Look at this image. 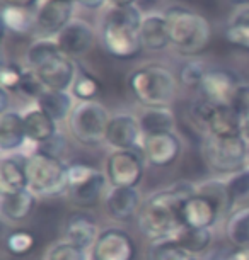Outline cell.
I'll use <instances>...</instances> for the list:
<instances>
[{
  "label": "cell",
  "mask_w": 249,
  "mask_h": 260,
  "mask_svg": "<svg viewBox=\"0 0 249 260\" xmlns=\"http://www.w3.org/2000/svg\"><path fill=\"white\" fill-rule=\"evenodd\" d=\"M195 192L197 187L193 184L181 180L145 199L136 214V224L142 235L150 242L173 238L174 233L183 226V203Z\"/></svg>",
  "instance_id": "6da1fadb"
},
{
  "label": "cell",
  "mask_w": 249,
  "mask_h": 260,
  "mask_svg": "<svg viewBox=\"0 0 249 260\" xmlns=\"http://www.w3.org/2000/svg\"><path fill=\"white\" fill-rule=\"evenodd\" d=\"M144 16L139 4L109 6L101 21V45L109 56L116 60H133L144 51L140 39Z\"/></svg>",
  "instance_id": "7a4b0ae2"
},
{
  "label": "cell",
  "mask_w": 249,
  "mask_h": 260,
  "mask_svg": "<svg viewBox=\"0 0 249 260\" xmlns=\"http://www.w3.org/2000/svg\"><path fill=\"white\" fill-rule=\"evenodd\" d=\"M171 46L183 56H197L212 39L210 22L202 14L184 6H169L164 11Z\"/></svg>",
  "instance_id": "3957f363"
},
{
  "label": "cell",
  "mask_w": 249,
  "mask_h": 260,
  "mask_svg": "<svg viewBox=\"0 0 249 260\" xmlns=\"http://www.w3.org/2000/svg\"><path fill=\"white\" fill-rule=\"evenodd\" d=\"M128 89L144 107H168L178 92V78L168 67L149 63L130 73Z\"/></svg>",
  "instance_id": "277c9868"
},
{
  "label": "cell",
  "mask_w": 249,
  "mask_h": 260,
  "mask_svg": "<svg viewBox=\"0 0 249 260\" xmlns=\"http://www.w3.org/2000/svg\"><path fill=\"white\" fill-rule=\"evenodd\" d=\"M27 185L41 198H58L68 192V165L62 158L34 151L27 158Z\"/></svg>",
  "instance_id": "5b68a950"
},
{
  "label": "cell",
  "mask_w": 249,
  "mask_h": 260,
  "mask_svg": "<svg viewBox=\"0 0 249 260\" xmlns=\"http://www.w3.org/2000/svg\"><path fill=\"white\" fill-rule=\"evenodd\" d=\"M203 156L213 172L232 175L247 167L249 141L242 135L227 138L208 136L203 143Z\"/></svg>",
  "instance_id": "8992f818"
},
{
  "label": "cell",
  "mask_w": 249,
  "mask_h": 260,
  "mask_svg": "<svg viewBox=\"0 0 249 260\" xmlns=\"http://www.w3.org/2000/svg\"><path fill=\"white\" fill-rule=\"evenodd\" d=\"M109 121V111L96 101L79 102L68 117L72 136L84 146H97L104 143Z\"/></svg>",
  "instance_id": "52a82bcc"
},
{
  "label": "cell",
  "mask_w": 249,
  "mask_h": 260,
  "mask_svg": "<svg viewBox=\"0 0 249 260\" xmlns=\"http://www.w3.org/2000/svg\"><path fill=\"white\" fill-rule=\"evenodd\" d=\"M108 177L89 164L74 161L68 165V196L80 208H92L104 194Z\"/></svg>",
  "instance_id": "ba28073f"
},
{
  "label": "cell",
  "mask_w": 249,
  "mask_h": 260,
  "mask_svg": "<svg viewBox=\"0 0 249 260\" xmlns=\"http://www.w3.org/2000/svg\"><path fill=\"white\" fill-rule=\"evenodd\" d=\"M145 156L135 150H115L106 160L111 187H136L145 174Z\"/></svg>",
  "instance_id": "9c48e42d"
},
{
  "label": "cell",
  "mask_w": 249,
  "mask_h": 260,
  "mask_svg": "<svg viewBox=\"0 0 249 260\" xmlns=\"http://www.w3.org/2000/svg\"><path fill=\"white\" fill-rule=\"evenodd\" d=\"M241 83V77L231 68H210L205 73L198 92L202 99L213 106H231L232 97Z\"/></svg>",
  "instance_id": "30bf717a"
},
{
  "label": "cell",
  "mask_w": 249,
  "mask_h": 260,
  "mask_svg": "<svg viewBox=\"0 0 249 260\" xmlns=\"http://www.w3.org/2000/svg\"><path fill=\"white\" fill-rule=\"evenodd\" d=\"M136 247L125 230L106 228L91 248V260H133Z\"/></svg>",
  "instance_id": "8fae6325"
},
{
  "label": "cell",
  "mask_w": 249,
  "mask_h": 260,
  "mask_svg": "<svg viewBox=\"0 0 249 260\" xmlns=\"http://www.w3.org/2000/svg\"><path fill=\"white\" fill-rule=\"evenodd\" d=\"M75 4L58 2V0H41L36 7V29L38 38L55 39L68 22L74 19Z\"/></svg>",
  "instance_id": "7c38bea8"
},
{
  "label": "cell",
  "mask_w": 249,
  "mask_h": 260,
  "mask_svg": "<svg viewBox=\"0 0 249 260\" xmlns=\"http://www.w3.org/2000/svg\"><path fill=\"white\" fill-rule=\"evenodd\" d=\"M142 140H144V133H142L139 117L130 112H118L111 116L104 143L113 146L115 150H135L142 145Z\"/></svg>",
  "instance_id": "4fadbf2b"
},
{
  "label": "cell",
  "mask_w": 249,
  "mask_h": 260,
  "mask_svg": "<svg viewBox=\"0 0 249 260\" xmlns=\"http://www.w3.org/2000/svg\"><path fill=\"white\" fill-rule=\"evenodd\" d=\"M55 39L63 55L75 60L84 56L92 48L96 41V31L84 19L74 17Z\"/></svg>",
  "instance_id": "5bb4252c"
},
{
  "label": "cell",
  "mask_w": 249,
  "mask_h": 260,
  "mask_svg": "<svg viewBox=\"0 0 249 260\" xmlns=\"http://www.w3.org/2000/svg\"><path fill=\"white\" fill-rule=\"evenodd\" d=\"M140 146H142V155L154 167L173 165L183 151V143L174 131L173 133L144 136Z\"/></svg>",
  "instance_id": "9a60e30c"
},
{
  "label": "cell",
  "mask_w": 249,
  "mask_h": 260,
  "mask_svg": "<svg viewBox=\"0 0 249 260\" xmlns=\"http://www.w3.org/2000/svg\"><path fill=\"white\" fill-rule=\"evenodd\" d=\"M34 72L41 78L46 90L68 92L72 89V85H74V80L77 77L79 68L75 67V61L72 60V58H68L67 55L60 53L58 56L51 58L50 61H46L45 65Z\"/></svg>",
  "instance_id": "2e32d148"
},
{
  "label": "cell",
  "mask_w": 249,
  "mask_h": 260,
  "mask_svg": "<svg viewBox=\"0 0 249 260\" xmlns=\"http://www.w3.org/2000/svg\"><path fill=\"white\" fill-rule=\"evenodd\" d=\"M222 213L218 206L198 190L184 201L181 208L183 224L193 228H212Z\"/></svg>",
  "instance_id": "e0dca14e"
},
{
  "label": "cell",
  "mask_w": 249,
  "mask_h": 260,
  "mask_svg": "<svg viewBox=\"0 0 249 260\" xmlns=\"http://www.w3.org/2000/svg\"><path fill=\"white\" fill-rule=\"evenodd\" d=\"M142 204V194L136 187H111L104 196L106 211L115 221L133 219Z\"/></svg>",
  "instance_id": "ac0fdd59"
},
{
  "label": "cell",
  "mask_w": 249,
  "mask_h": 260,
  "mask_svg": "<svg viewBox=\"0 0 249 260\" xmlns=\"http://www.w3.org/2000/svg\"><path fill=\"white\" fill-rule=\"evenodd\" d=\"M27 153L6 155L0 161V192H16L29 189L27 185Z\"/></svg>",
  "instance_id": "d6986e66"
},
{
  "label": "cell",
  "mask_w": 249,
  "mask_h": 260,
  "mask_svg": "<svg viewBox=\"0 0 249 260\" xmlns=\"http://www.w3.org/2000/svg\"><path fill=\"white\" fill-rule=\"evenodd\" d=\"M27 143L22 112L9 109L0 114V150L2 153H17Z\"/></svg>",
  "instance_id": "ffe728a7"
},
{
  "label": "cell",
  "mask_w": 249,
  "mask_h": 260,
  "mask_svg": "<svg viewBox=\"0 0 249 260\" xmlns=\"http://www.w3.org/2000/svg\"><path fill=\"white\" fill-rule=\"evenodd\" d=\"M38 196L31 189L0 192V214L9 223H22L33 214Z\"/></svg>",
  "instance_id": "44dd1931"
},
{
  "label": "cell",
  "mask_w": 249,
  "mask_h": 260,
  "mask_svg": "<svg viewBox=\"0 0 249 260\" xmlns=\"http://www.w3.org/2000/svg\"><path fill=\"white\" fill-rule=\"evenodd\" d=\"M242 116L232 109V106H213L205 121V129L208 136L215 138H227L241 133Z\"/></svg>",
  "instance_id": "7402d4cb"
},
{
  "label": "cell",
  "mask_w": 249,
  "mask_h": 260,
  "mask_svg": "<svg viewBox=\"0 0 249 260\" xmlns=\"http://www.w3.org/2000/svg\"><path fill=\"white\" fill-rule=\"evenodd\" d=\"M140 39L144 50L149 51H162L171 45L164 12L145 14L140 26Z\"/></svg>",
  "instance_id": "603a6c76"
},
{
  "label": "cell",
  "mask_w": 249,
  "mask_h": 260,
  "mask_svg": "<svg viewBox=\"0 0 249 260\" xmlns=\"http://www.w3.org/2000/svg\"><path fill=\"white\" fill-rule=\"evenodd\" d=\"M101 232H97V223L91 214L79 213L68 219L65 226V242L75 245L82 250L92 248Z\"/></svg>",
  "instance_id": "cb8c5ba5"
},
{
  "label": "cell",
  "mask_w": 249,
  "mask_h": 260,
  "mask_svg": "<svg viewBox=\"0 0 249 260\" xmlns=\"http://www.w3.org/2000/svg\"><path fill=\"white\" fill-rule=\"evenodd\" d=\"M22 117L27 141H31L36 146L43 143V141L50 140L55 133H58L57 122L48 114H45L38 106L22 111Z\"/></svg>",
  "instance_id": "d4e9b609"
},
{
  "label": "cell",
  "mask_w": 249,
  "mask_h": 260,
  "mask_svg": "<svg viewBox=\"0 0 249 260\" xmlns=\"http://www.w3.org/2000/svg\"><path fill=\"white\" fill-rule=\"evenodd\" d=\"M139 122L144 136L173 133L176 126L174 114L169 107H144L139 116Z\"/></svg>",
  "instance_id": "484cf974"
},
{
  "label": "cell",
  "mask_w": 249,
  "mask_h": 260,
  "mask_svg": "<svg viewBox=\"0 0 249 260\" xmlns=\"http://www.w3.org/2000/svg\"><path fill=\"white\" fill-rule=\"evenodd\" d=\"M36 106L51 117L55 122L65 121L70 117L74 111V95L68 92L60 90H45L40 99L36 101Z\"/></svg>",
  "instance_id": "4316f807"
},
{
  "label": "cell",
  "mask_w": 249,
  "mask_h": 260,
  "mask_svg": "<svg viewBox=\"0 0 249 260\" xmlns=\"http://www.w3.org/2000/svg\"><path fill=\"white\" fill-rule=\"evenodd\" d=\"M2 26L7 32L26 36L36 29V11L27 7L2 6Z\"/></svg>",
  "instance_id": "83f0119b"
},
{
  "label": "cell",
  "mask_w": 249,
  "mask_h": 260,
  "mask_svg": "<svg viewBox=\"0 0 249 260\" xmlns=\"http://www.w3.org/2000/svg\"><path fill=\"white\" fill-rule=\"evenodd\" d=\"M176 245H179L186 252L197 255L207 252L208 247L212 245L213 235L210 228H193L183 224L178 232L174 233V237L171 238Z\"/></svg>",
  "instance_id": "f1b7e54d"
},
{
  "label": "cell",
  "mask_w": 249,
  "mask_h": 260,
  "mask_svg": "<svg viewBox=\"0 0 249 260\" xmlns=\"http://www.w3.org/2000/svg\"><path fill=\"white\" fill-rule=\"evenodd\" d=\"M62 53L60 46H58L57 39L48 38H36L31 45L27 46L26 53H24V65L27 70H38L40 67L50 61L51 58L58 56Z\"/></svg>",
  "instance_id": "f546056e"
},
{
  "label": "cell",
  "mask_w": 249,
  "mask_h": 260,
  "mask_svg": "<svg viewBox=\"0 0 249 260\" xmlns=\"http://www.w3.org/2000/svg\"><path fill=\"white\" fill-rule=\"evenodd\" d=\"M226 235L236 248L249 247V206L232 211L226 224Z\"/></svg>",
  "instance_id": "4dcf8cb0"
},
{
  "label": "cell",
  "mask_w": 249,
  "mask_h": 260,
  "mask_svg": "<svg viewBox=\"0 0 249 260\" xmlns=\"http://www.w3.org/2000/svg\"><path fill=\"white\" fill-rule=\"evenodd\" d=\"M101 89L102 85L99 78L92 75L91 72H87L86 68H79L70 92L80 102H89V101H96V97L101 94Z\"/></svg>",
  "instance_id": "1f68e13d"
},
{
  "label": "cell",
  "mask_w": 249,
  "mask_h": 260,
  "mask_svg": "<svg viewBox=\"0 0 249 260\" xmlns=\"http://www.w3.org/2000/svg\"><path fill=\"white\" fill-rule=\"evenodd\" d=\"M197 190L205 196H208V198L218 206L222 214H231V208L234 203H232L231 196H229L226 180H217V179L207 180V182L200 184Z\"/></svg>",
  "instance_id": "d6a6232c"
},
{
  "label": "cell",
  "mask_w": 249,
  "mask_h": 260,
  "mask_svg": "<svg viewBox=\"0 0 249 260\" xmlns=\"http://www.w3.org/2000/svg\"><path fill=\"white\" fill-rule=\"evenodd\" d=\"M150 260H198L197 255L186 252L179 245H176L173 240H160V242H152L149 252Z\"/></svg>",
  "instance_id": "836d02e7"
},
{
  "label": "cell",
  "mask_w": 249,
  "mask_h": 260,
  "mask_svg": "<svg viewBox=\"0 0 249 260\" xmlns=\"http://www.w3.org/2000/svg\"><path fill=\"white\" fill-rule=\"evenodd\" d=\"M36 247V237L29 230H12L6 238L7 252L14 257H26Z\"/></svg>",
  "instance_id": "e575fe53"
},
{
  "label": "cell",
  "mask_w": 249,
  "mask_h": 260,
  "mask_svg": "<svg viewBox=\"0 0 249 260\" xmlns=\"http://www.w3.org/2000/svg\"><path fill=\"white\" fill-rule=\"evenodd\" d=\"M207 73V68H205V63L202 60H195V58H189V60L184 63L179 70V82L183 83L188 89H200L202 85V80Z\"/></svg>",
  "instance_id": "d590c367"
},
{
  "label": "cell",
  "mask_w": 249,
  "mask_h": 260,
  "mask_svg": "<svg viewBox=\"0 0 249 260\" xmlns=\"http://www.w3.org/2000/svg\"><path fill=\"white\" fill-rule=\"evenodd\" d=\"M45 90H46V87L43 85L41 78L36 75V72L27 70V68H26V72H24L21 82H19V85L16 89V94H19V95L24 97V99H27V101L36 102Z\"/></svg>",
  "instance_id": "8d00e7d4"
},
{
  "label": "cell",
  "mask_w": 249,
  "mask_h": 260,
  "mask_svg": "<svg viewBox=\"0 0 249 260\" xmlns=\"http://www.w3.org/2000/svg\"><path fill=\"white\" fill-rule=\"evenodd\" d=\"M226 184H227V190H229V196H231L232 203L247 199L249 198V165L246 169L229 175Z\"/></svg>",
  "instance_id": "74e56055"
},
{
  "label": "cell",
  "mask_w": 249,
  "mask_h": 260,
  "mask_svg": "<svg viewBox=\"0 0 249 260\" xmlns=\"http://www.w3.org/2000/svg\"><path fill=\"white\" fill-rule=\"evenodd\" d=\"M224 38L229 45L239 50L249 51V26L247 24H237V22H227L224 29Z\"/></svg>",
  "instance_id": "f35d334b"
},
{
  "label": "cell",
  "mask_w": 249,
  "mask_h": 260,
  "mask_svg": "<svg viewBox=\"0 0 249 260\" xmlns=\"http://www.w3.org/2000/svg\"><path fill=\"white\" fill-rule=\"evenodd\" d=\"M26 72V68H22L16 61H4L2 70H0V83H2V89L9 92H16L19 82Z\"/></svg>",
  "instance_id": "ab89813d"
},
{
  "label": "cell",
  "mask_w": 249,
  "mask_h": 260,
  "mask_svg": "<svg viewBox=\"0 0 249 260\" xmlns=\"http://www.w3.org/2000/svg\"><path fill=\"white\" fill-rule=\"evenodd\" d=\"M46 260H86V250L68 242H60L48 250Z\"/></svg>",
  "instance_id": "60d3db41"
},
{
  "label": "cell",
  "mask_w": 249,
  "mask_h": 260,
  "mask_svg": "<svg viewBox=\"0 0 249 260\" xmlns=\"http://www.w3.org/2000/svg\"><path fill=\"white\" fill-rule=\"evenodd\" d=\"M65 146H67L65 135H62L60 131H58V133L53 135L50 140H46V141H43V143L38 145L36 151H43V153H46V155L62 158L63 151H65Z\"/></svg>",
  "instance_id": "b9f144b4"
},
{
  "label": "cell",
  "mask_w": 249,
  "mask_h": 260,
  "mask_svg": "<svg viewBox=\"0 0 249 260\" xmlns=\"http://www.w3.org/2000/svg\"><path fill=\"white\" fill-rule=\"evenodd\" d=\"M231 106L234 111H237L239 114L244 116L249 112V83H241L237 87L236 94H234Z\"/></svg>",
  "instance_id": "7bdbcfd3"
},
{
  "label": "cell",
  "mask_w": 249,
  "mask_h": 260,
  "mask_svg": "<svg viewBox=\"0 0 249 260\" xmlns=\"http://www.w3.org/2000/svg\"><path fill=\"white\" fill-rule=\"evenodd\" d=\"M229 22H237V24H247L249 26V6L239 7L236 12L232 14Z\"/></svg>",
  "instance_id": "ee69618b"
},
{
  "label": "cell",
  "mask_w": 249,
  "mask_h": 260,
  "mask_svg": "<svg viewBox=\"0 0 249 260\" xmlns=\"http://www.w3.org/2000/svg\"><path fill=\"white\" fill-rule=\"evenodd\" d=\"M77 4L82 9H87V11H99V9L106 7V4H109L108 0H77Z\"/></svg>",
  "instance_id": "f6af8a7d"
},
{
  "label": "cell",
  "mask_w": 249,
  "mask_h": 260,
  "mask_svg": "<svg viewBox=\"0 0 249 260\" xmlns=\"http://www.w3.org/2000/svg\"><path fill=\"white\" fill-rule=\"evenodd\" d=\"M4 6H16V7H38L41 4V0H2Z\"/></svg>",
  "instance_id": "bcb514c9"
},
{
  "label": "cell",
  "mask_w": 249,
  "mask_h": 260,
  "mask_svg": "<svg viewBox=\"0 0 249 260\" xmlns=\"http://www.w3.org/2000/svg\"><path fill=\"white\" fill-rule=\"evenodd\" d=\"M227 260H249V247L232 250V252L229 253Z\"/></svg>",
  "instance_id": "7dc6e473"
},
{
  "label": "cell",
  "mask_w": 249,
  "mask_h": 260,
  "mask_svg": "<svg viewBox=\"0 0 249 260\" xmlns=\"http://www.w3.org/2000/svg\"><path fill=\"white\" fill-rule=\"evenodd\" d=\"M9 109H11V107H9V90L2 89L0 90V114Z\"/></svg>",
  "instance_id": "c3c4849f"
},
{
  "label": "cell",
  "mask_w": 249,
  "mask_h": 260,
  "mask_svg": "<svg viewBox=\"0 0 249 260\" xmlns=\"http://www.w3.org/2000/svg\"><path fill=\"white\" fill-rule=\"evenodd\" d=\"M241 133L242 136L249 141V112L247 114L242 116V121H241Z\"/></svg>",
  "instance_id": "681fc988"
},
{
  "label": "cell",
  "mask_w": 249,
  "mask_h": 260,
  "mask_svg": "<svg viewBox=\"0 0 249 260\" xmlns=\"http://www.w3.org/2000/svg\"><path fill=\"white\" fill-rule=\"evenodd\" d=\"M108 2L113 7H123V6H130V4H136L135 0H108Z\"/></svg>",
  "instance_id": "f907efd6"
},
{
  "label": "cell",
  "mask_w": 249,
  "mask_h": 260,
  "mask_svg": "<svg viewBox=\"0 0 249 260\" xmlns=\"http://www.w3.org/2000/svg\"><path fill=\"white\" fill-rule=\"evenodd\" d=\"M231 4H236L239 7H244V6H249V0H229Z\"/></svg>",
  "instance_id": "816d5d0a"
},
{
  "label": "cell",
  "mask_w": 249,
  "mask_h": 260,
  "mask_svg": "<svg viewBox=\"0 0 249 260\" xmlns=\"http://www.w3.org/2000/svg\"><path fill=\"white\" fill-rule=\"evenodd\" d=\"M58 2H67V4H77V0H58Z\"/></svg>",
  "instance_id": "f5cc1de1"
},
{
  "label": "cell",
  "mask_w": 249,
  "mask_h": 260,
  "mask_svg": "<svg viewBox=\"0 0 249 260\" xmlns=\"http://www.w3.org/2000/svg\"><path fill=\"white\" fill-rule=\"evenodd\" d=\"M135 2H136V4H139V2H145V0H135Z\"/></svg>",
  "instance_id": "db71d44e"
}]
</instances>
